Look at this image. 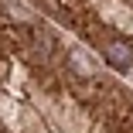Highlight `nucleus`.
I'll use <instances>...</instances> for the list:
<instances>
[{"label": "nucleus", "instance_id": "f257e3e1", "mask_svg": "<svg viewBox=\"0 0 133 133\" xmlns=\"http://www.w3.org/2000/svg\"><path fill=\"white\" fill-rule=\"evenodd\" d=\"M102 55H106V62H109L113 68H130V65H133V48H130L126 41H119V38L106 41Z\"/></svg>", "mask_w": 133, "mask_h": 133}, {"label": "nucleus", "instance_id": "f03ea898", "mask_svg": "<svg viewBox=\"0 0 133 133\" xmlns=\"http://www.w3.org/2000/svg\"><path fill=\"white\" fill-rule=\"evenodd\" d=\"M68 58L75 62V68L82 72V75H92V62H89V58H85V55H82L78 48H72V51H68Z\"/></svg>", "mask_w": 133, "mask_h": 133}]
</instances>
